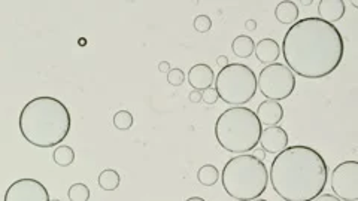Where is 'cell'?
Here are the masks:
<instances>
[{
	"instance_id": "6da1fadb",
	"label": "cell",
	"mask_w": 358,
	"mask_h": 201,
	"mask_svg": "<svg viewBox=\"0 0 358 201\" xmlns=\"http://www.w3.org/2000/svg\"><path fill=\"white\" fill-rule=\"evenodd\" d=\"M287 67L306 79H321L339 67L345 42L339 29L318 17L296 21L282 39Z\"/></svg>"
},
{
	"instance_id": "7a4b0ae2",
	"label": "cell",
	"mask_w": 358,
	"mask_h": 201,
	"mask_svg": "<svg viewBox=\"0 0 358 201\" xmlns=\"http://www.w3.org/2000/svg\"><path fill=\"white\" fill-rule=\"evenodd\" d=\"M269 181L283 201H312L327 185L329 167L311 146H288L273 160Z\"/></svg>"
},
{
	"instance_id": "3957f363",
	"label": "cell",
	"mask_w": 358,
	"mask_h": 201,
	"mask_svg": "<svg viewBox=\"0 0 358 201\" xmlns=\"http://www.w3.org/2000/svg\"><path fill=\"white\" fill-rule=\"evenodd\" d=\"M72 116L66 104L56 97L42 96L26 103L20 112V133L36 147L59 146L69 136Z\"/></svg>"
},
{
	"instance_id": "277c9868",
	"label": "cell",
	"mask_w": 358,
	"mask_h": 201,
	"mask_svg": "<svg viewBox=\"0 0 358 201\" xmlns=\"http://www.w3.org/2000/svg\"><path fill=\"white\" fill-rule=\"evenodd\" d=\"M219 179L227 195L238 201H251L266 193L269 170L256 156L240 154L227 161Z\"/></svg>"
},
{
	"instance_id": "5b68a950",
	"label": "cell",
	"mask_w": 358,
	"mask_h": 201,
	"mask_svg": "<svg viewBox=\"0 0 358 201\" xmlns=\"http://www.w3.org/2000/svg\"><path fill=\"white\" fill-rule=\"evenodd\" d=\"M263 125L254 111L235 106L224 111L215 122V137L219 146L231 154H247L256 150Z\"/></svg>"
},
{
	"instance_id": "8992f818",
	"label": "cell",
	"mask_w": 358,
	"mask_h": 201,
	"mask_svg": "<svg viewBox=\"0 0 358 201\" xmlns=\"http://www.w3.org/2000/svg\"><path fill=\"white\" fill-rule=\"evenodd\" d=\"M218 97L231 106H244L254 99L257 93V77L254 70L242 63L221 69L215 79Z\"/></svg>"
},
{
	"instance_id": "52a82bcc",
	"label": "cell",
	"mask_w": 358,
	"mask_h": 201,
	"mask_svg": "<svg viewBox=\"0 0 358 201\" xmlns=\"http://www.w3.org/2000/svg\"><path fill=\"white\" fill-rule=\"evenodd\" d=\"M257 88L267 100H286L296 90V77L286 65L273 63L260 72Z\"/></svg>"
},
{
	"instance_id": "ba28073f",
	"label": "cell",
	"mask_w": 358,
	"mask_h": 201,
	"mask_svg": "<svg viewBox=\"0 0 358 201\" xmlns=\"http://www.w3.org/2000/svg\"><path fill=\"white\" fill-rule=\"evenodd\" d=\"M330 186L334 195L343 201L358 200V163L343 161L334 167L330 177Z\"/></svg>"
},
{
	"instance_id": "9c48e42d",
	"label": "cell",
	"mask_w": 358,
	"mask_h": 201,
	"mask_svg": "<svg viewBox=\"0 0 358 201\" xmlns=\"http://www.w3.org/2000/svg\"><path fill=\"white\" fill-rule=\"evenodd\" d=\"M49 193L45 185L33 177L18 179L9 185L3 201H49Z\"/></svg>"
},
{
	"instance_id": "30bf717a",
	"label": "cell",
	"mask_w": 358,
	"mask_h": 201,
	"mask_svg": "<svg viewBox=\"0 0 358 201\" xmlns=\"http://www.w3.org/2000/svg\"><path fill=\"white\" fill-rule=\"evenodd\" d=\"M288 133L279 125L267 127L266 130L261 131L260 142L261 150H265L266 154H279L286 147H288Z\"/></svg>"
},
{
	"instance_id": "8fae6325",
	"label": "cell",
	"mask_w": 358,
	"mask_h": 201,
	"mask_svg": "<svg viewBox=\"0 0 358 201\" xmlns=\"http://www.w3.org/2000/svg\"><path fill=\"white\" fill-rule=\"evenodd\" d=\"M215 82V73L209 65L205 63H199L188 70V83L189 87L197 91H203L206 88L212 87Z\"/></svg>"
},
{
	"instance_id": "7c38bea8",
	"label": "cell",
	"mask_w": 358,
	"mask_h": 201,
	"mask_svg": "<svg viewBox=\"0 0 358 201\" xmlns=\"http://www.w3.org/2000/svg\"><path fill=\"white\" fill-rule=\"evenodd\" d=\"M256 115L261 125L275 127L283 120V108L279 104V102L265 100L258 104Z\"/></svg>"
},
{
	"instance_id": "4fadbf2b",
	"label": "cell",
	"mask_w": 358,
	"mask_h": 201,
	"mask_svg": "<svg viewBox=\"0 0 358 201\" xmlns=\"http://www.w3.org/2000/svg\"><path fill=\"white\" fill-rule=\"evenodd\" d=\"M346 13V3L343 0H320L318 2V14L322 21L329 24L338 23L343 18Z\"/></svg>"
},
{
	"instance_id": "5bb4252c",
	"label": "cell",
	"mask_w": 358,
	"mask_h": 201,
	"mask_svg": "<svg viewBox=\"0 0 358 201\" xmlns=\"http://www.w3.org/2000/svg\"><path fill=\"white\" fill-rule=\"evenodd\" d=\"M254 54L260 63L269 66V65H273V63H277V60L279 58L281 47L275 39L265 38L261 39L258 44H256Z\"/></svg>"
},
{
	"instance_id": "9a60e30c",
	"label": "cell",
	"mask_w": 358,
	"mask_h": 201,
	"mask_svg": "<svg viewBox=\"0 0 358 201\" xmlns=\"http://www.w3.org/2000/svg\"><path fill=\"white\" fill-rule=\"evenodd\" d=\"M299 6L296 2L291 0H283L279 2L275 9V17L281 24H294L299 21Z\"/></svg>"
},
{
	"instance_id": "2e32d148",
	"label": "cell",
	"mask_w": 358,
	"mask_h": 201,
	"mask_svg": "<svg viewBox=\"0 0 358 201\" xmlns=\"http://www.w3.org/2000/svg\"><path fill=\"white\" fill-rule=\"evenodd\" d=\"M231 49H233V54L239 58H248L254 54L256 49V42L248 35H239L231 42Z\"/></svg>"
},
{
	"instance_id": "e0dca14e",
	"label": "cell",
	"mask_w": 358,
	"mask_h": 201,
	"mask_svg": "<svg viewBox=\"0 0 358 201\" xmlns=\"http://www.w3.org/2000/svg\"><path fill=\"white\" fill-rule=\"evenodd\" d=\"M98 184L103 191H115L121 184V176L117 170H114V168H107V170H103L99 175Z\"/></svg>"
},
{
	"instance_id": "ac0fdd59",
	"label": "cell",
	"mask_w": 358,
	"mask_h": 201,
	"mask_svg": "<svg viewBox=\"0 0 358 201\" xmlns=\"http://www.w3.org/2000/svg\"><path fill=\"white\" fill-rule=\"evenodd\" d=\"M197 181L203 186H214L219 181V172L214 164H205L199 168Z\"/></svg>"
},
{
	"instance_id": "d6986e66",
	"label": "cell",
	"mask_w": 358,
	"mask_h": 201,
	"mask_svg": "<svg viewBox=\"0 0 358 201\" xmlns=\"http://www.w3.org/2000/svg\"><path fill=\"white\" fill-rule=\"evenodd\" d=\"M52 160L60 167L72 166L73 161H75V151L68 145H60L56 147L54 154H52Z\"/></svg>"
},
{
	"instance_id": "ffe728a7",
	"label": "cell",
	"mask_w": 358,
	"mask_h": 201,
	"mask_svg": "<svg viewBox=\"0 0 358 201\" xmlns=\"http://www.w3.org/2000/svg\"><path fill=\"white\" fill-rule=\"evenodd\" d=\"M133 122H134V118H133L132 112H129V111H118L114 115V127L117 130H121V131L130 130Z\"/></svg>"
},
{
	"instance_id": "44dd1931",
	"label": "cell",
	"mask_w": 358,
	"mask_h": 201,
	"mask_svg": "<svg viewBox=\"0 0 358 201\" xmlns=\"http://www.w3.org/2000/svg\"><path fill=\"white\" fill-rule=\"evenodd\" d=\"M68 197L70 201H88L90 200V188L86 184H73L69 188Z\"/></svg>"
},
{
	"instance_id": "7402d4cb",
	"label": "cell",
	"mask_w": 358,
	"mask_h": 201,
	"mask_svg": "<svg viewBox=\"0 0 358 201\" xmlns=\"http://www.w3.org/2000/svg\"><path fill=\"white\" fill-rule=\"evenodd\" d=\"M193 27L197 33H208V31L212 29V19L208 15H197L193 21Z\"/></svg>"
},
{
	"instance_id": "603a6c76",
	"label": "cell",
	"mask_w": 358,
	"mask_h": 201,
	"mask_svg": "<svg viewBox=\"0 0 358 201\" xmlns=\"http://www.w3.org/2000/svg\"><path fill=\"white\" fill-rule=\"evenodd\" d=\"M167 81L173 87H181L185 81V73L181 69H171L167 73Z\"/></svg>"
},
{
	"instance_id": "cb8c5ba5",
	"label": "cell",
	"mask_w": 358,
	"mask_h": 201,
	"mask_svg": "<svg viewBox=\"0 0 358 201\" xmlns=\"http://www.w3.org/2000/svg\"><path fill=\"white\" fill-rule=\"evenodd\" d=\"M218 93H217V90L214 88V87H210V88H206V90H203L202 91V102L205 103V104H208V106H212V104H215L217 102H218Z\"/></svg>"
},
{
	"instance_id": "d4e9b609",
	"label": "cell",
	"mask_w": 358,
	"mask_h": 201,
	"mask_svg": "<svg viewBox=\"0 0 358 201\" xmlns=\"http://www.w3.org/2000/svg\"><path fill=\"white\" fill-rule=\"evenodd\" d=\"M252 156H256L258 161H263L265 163V160H266V151L265 150H261V147H256V150H252V154H251Z\"/></svg>"
},
{
	"instance_id": "484cf974",
	"label": "cell",
	"mask_w": 358,
	"mask_h": 201,
	"mask_svg": "<svg viewBox=\"0 0 358 201\" xmlns=\"http://www.w3.org/2000/svg\"><path fill=\"white\" fill-rule=\"evenodd\" d=\"M188 100L192 103H200L202 102V91H197V90H193L192 93H189L188 96Z\"/></svg>"
},
{
	"instance_id": "4316f807",
	"label": "cell",
	"mask_w": 358,
	"mask_h": 201,
	"mask_svg": "<svg viewBox=\"0 0 358 201\" xmlns=\"http://www.w3.org/2000/svg\"><path fill=\"white\" fill-rule=\"evenodd\" d=\"M312 201H341V200L333 194H320L317 198H313Z\"/></svg>"
},
{
	"instance_id": "83f0119b",
	"label": "cell",
	"mask_w": 358,
	"mask_h": 201,
	"mask_svg": "<svg viewBox=\"0 0 358 201\" xmlns=\"http://www.w3.org/2000/svg\"><path fill=\"white\" fill-rule=\"evenodd\" d=\"M230 63H228V57L227 56H219L218 58H217V66L219 67V69H224L226 66H228Z\"/></svg>"
},
{
	"instance_id": "f1b7e54d",
	"label": "cell",
	"mask_w": 358,
	"mask_h": 201,
	"mask_svg": "<svg viewBox=\"0 0 358 201\" xmlns=\"http://www.w3.org/2000/svg\"><path fill=\"white\" fill-rule=\"evenodd\" d=\"M159 70H160L162 73H169V70H171V63H169V61H160V63H159Z\"/></svg>"
},
{
	"instance_id": "f546056e",
	"label": "cell",
	"mask_w": 358,
	"mask_h": 201,
	"mask_svg": "<svg viewBox=\"0 0 358 201\" xmlns=\"http://www.w3.org/2000/svg\"><path fill=\"white\" fill-rule=\"evenodd\" d=\"M245 27H247V30H249V31L256 30V29H257V21H256V19H248L247 23H245Z\"/></svg>"
},
{
	"instance_id": "4dcf8cb0",
	"label": "cell",
	"mask_w": 358,
	"mask_h": 201,
	"mask_svg": "<svg viewBox=\"0 0 358 201\" xmlns=\"http://www.w3.org/2000/svg\"><path fill=\"white\" fill-rule=\"evenodd\" d=\"M185 201H206V200L202 198V197H189V198H187Z\"/></svg>"
},
{
	"instance_id": "1f68e13d",
	"label": "cell",
	"mask_w": 358,
	"mask_h": 201,
	"mask_svg": "<svg viewBox=\"0 0 358 201\" xmlns=\"http://www.w3.org/2000/svg\"><path fill=\"white\" fill-rule=\"evenodd\" d=\"M251 201H267V200H265V198H256V200H251Z\"/></svg>"
},
{
	"instance_id": "d6a6232c",
	"label": "cell",
	"mask_w": 358,
	"mask_h": 201,
	"mask_svg": "<svg viewBox=\"0 0 358 201\" xmlns=\"http://www.w3.org/2000/svg\"><path fill=\"white\" fill-rule=\"evenodd\" d=\"M49 201H61V200H57V198H56V200H49Z\"/></svg>"
}]
</instances>
